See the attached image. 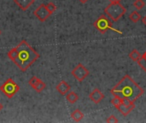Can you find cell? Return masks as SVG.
I'll return each mask as SVG.
<instances>
[{"label":"cell","mask_w":146,"mask_h":123,"mask_svg":"<svg viewBox=\"0 0 146 123\" xmlns=\"http://www.w3.org/2000/svg\"><path fill=\"white\" fill-rule=\"evenodd\" d=\"M113 96L120 97L121 99H127L134 103L144 94V89L140 87L130 75H125L111 90Z\"/></svg>","instance_id":"1"},{"label":"cell","mask_w":146,"mask_h":123,"mask_svg":"<svg viewBox=\"0 0 146 123\" xmlns=\"http://www.w3.org/2000/svg\"><path fill=\"white\" fill-rule=\"evenodd\" d=\"M17 57L14 61V63L22 72H26L27 68L39 58V54L30 46L26 41L22 40L16 46Z\"/></svg>","instance_id":"2"},{"label":"cell","mask_w":146,"mask_h":123,"mask_svg":"<svg viewBox=\"0 0 146 123\" xmlns=\"http://www.w3.org/2000/svg\"><path fill=\"white\" fill-rule=\"evenodd\" d=\"M126 8L119 3H111L109 4L105 9H104V13L111 19V21H117L118 20H120V18H121L125 13H126Z\"/></svg>","instance_id":"3"},{"label":"cell","mask_w":146,"mask_h":123,"mask_svg":"<svg viewBox=\"0 0 146 123\" xmlns=\"http://www.w3.org/2000/svg\"><path fill=\"white\" fill-rule=\"evenodd\" d=\"M93 26L95 27V28L98 31H99L103 34L105 33L108 30H113V31H115V32H116L118 33H122L121 31H118V30L113 28L111 21L104 15H102L96 21H94Z\"/></svg>","instance_id":"4"},{"label":"cell","mask_w":146,"mask_h":123,"mask_svg":"<svg viewBox=\"0 0 146 123\" xmlns=\"http://www.w3.org/2000/svg\"><path fill=\"white\" fill-rule=\"evenodd\" d=\"M19 90H20V86L12 79H8L0 86V91L9 99L12 98L14 95L19 92Z\"/></svg>","instance_id":"5"},{"label":"cell","mask_w":146,"mask_h":123,"mask_svg":"<svg viewBox=\"0 0 146 123\" xmlns=\"http://www.w3.org/2000/svg\"><path fill=\"white\" fill-rule=\"evenodd\" d=\"M72 75L80 82L83 81L88 75H89V71L88 69L81 63H79L71 72Z\"/></svg>","instance_id":"6"},{"label":"cell","mask_w":146,"mask_h":123,"mask_svg":"<svg viewBox=\"0 0 146 123\" xmlns=\"http://www.w3.org/2000/svg\"><path fill=\"white\" fill-rule=\"evenodd\" d=\"M33 15H34L40 21L44 22V21H45L49 18V16H50L51 14H50V13L48 11V9H46L45 4H40V5L36 9V10H34Z\"/></svg>","instance_id":"7"},{"label":"cell","mask_w":146,"mask_h":123,"mask_svg":"<svg viewBox=\"0 0 146 123\" xmlns=\"http://www.w3.org/2000/svg\"><path fill=\"white\" fill-rule=\"evenodd\" d=\"M89 98L94 103V104H99L104 98V95L102 93V92L98 89V88H95L89 95Z\"/></svg>","instance_id":"8"},{"label":"cell","mask_w":146,"mask_h":123,"mask_svg":"<svg viewBox=\"0 0 146 123\" xmlns=\"http://www.w3.org/2000/svg\"><path fill=\"white\" fill-rule=\"evenodd\" d=\"M124 116H127L128 114H130L134 109H135V104H134V103H132V104H128V105H126V104H121L117 108H116Z\"/></svg>","instance_id":"9"},{"label":"cell","mask_w":146,"mask_h":123,"mask_svg":"<svg viewBox=\"0 0 146 123\" xmlns=\"http://www.w3.org/2000/svg\"><path fill=\"white\" fill-rule=\"evenodd\" d=\"M56 89L57 90V92L62 95V96H66V94L70 92L71 86L65 81V80H62L61 82L58 83V85L56 86Z\"/></svg>","instance_id":"10"},{"label":"cell","mask_w":146,"mask_h":123,"mask_svg":"<svg viewBox=\"0 0 146 123\" xmlns=\"http://www.w3.org/2000/svg\"><path fill=\"white\" fill-rule=\"evenodd\" d=\"M14 2L18 5V7L21 10L26 11L30 8V6L33 3H34L35 0H14Z\"/></svg>","instance_id":"11"},{"label":"cell","mask_w":146,"mask_h":123,"mask_svg":"<svg viewBox=\"0 0 146 123\" xmlns=\"http://www.w3.org/2000/svg\"><path fill=\"white\" fill-rule=\"evenodd\" d=\"M66 99L70 104H75L79 100V95L74 92H68L66 94Z\"/></svg>","instance_id":"12"},{"label":"cell","mask_w":146,"mask_h":123,"mask_svg":"<svg viewBox=\"0 0 146 123\" xmlns=\"http://www.w3.org/2000/svg\"><path fill=\"white\" fill-rule=\"evenodd\" d=\"M71 117H72V119H73L74 122H80V121L83 119L84 114H83L80 110H75L71 114Z\"/></svg>","instance_id":"13"},{"label":"cell","mask_w":146,"mask_h":123,"mask_svg":"<svg viewBox=\"0 0 146 123\" xmlns=\"http://www.w3.org/2000/svg\"><path fill=\"white\" fill-rule=\"evenodd\" d=\"M141 57H142V55H141L137 50L132 51L130 52V54H129V57H130L133 61H134V62H138Z\"/></svg>","instance_id":"14"},{"label":"cell","mask_w":146,"mask_h":123,"mask_svg":"<svg viewBox=\"0 0 146 123\" xmlns=\"http://www.w3.org/2000/svg\"><path fill=\"white\" fill-rule=\"evenodd\" d=\"M129 19H130L133 22L136 23V22H138V21L141 19V15H140L138 11H133V12H132V13L130 14Z\"/></svg>","instance_id":"15"},{"label":"cell","mask_w":146,"mask_h":123,"mask_svg":"<svg viewBox=\"0 0 146 123\" xmlns=\"http://www.w3.org/2000/svg\"><path fill=\"white\" fill-rule=\"evenodd\" d=\"M45 83L44 81H42L41 80H38V82L37 83V85L33 87V89L37 92H41L42 91H44L45 89Z\"/></svg>","instance_id":"16"},{"label":"cell","mask_w":146,"mask_h":123,"mask_svg":"<svg viewBox=\"0 0 146 123\" xmlns=\"http://www.w3.org/2000/svg\"><path fill=\"white\" fill-rule=\"evenodd\" d=\"M8 57L11 60V61H15V59H16V57H17V49H16V47L15 48H13V49H11L9 52H8Z\"/></svg>","instance_id":"17"},{"label":"cell","mask_w":146,"mask_h":123,"mask_svg":"<svg viewBox=\"0 0 146 123\" xmlns=\"http://www.w3.org/2000/svg\"><path fill=\"white\" fill-rule=\"evenodd\" d=\"M145 5V3L144 0H136L134 3H133V6L138 9V10H140L142 9Z\"/></svg>","instance_id":"18"},{"label":"cell","mask_w":146,"mask_h":123,"mask_svg":"<svg viewBox=\"0 0 146 123\" xmlns=\"http://www.w3.org/2000/svg\"><path fill=\"white\" fill-rule=\"evenodd\" d=\"M115 98L111 100V104L115 107V108H117L121 103H122V99L120 98V97H117V96H114Z\"/></svg>","instance_id":"19"},{"label":"cell","mask_w":146,"mask_h":123,"mask_svg":"<svg viewBox=\"0 0 146 123\" xmlns=\"http://www.w3.org/2000/svg\"><path fill=\"white\" fill-rule=\"evenodd\" d=\"M138 63L140 66V68L146 72V59L143 56L139 58V60L138 61Z\"/></svg>","instance_id":"20"},{"label":"cell","mask_w":146,"mask_h":123,"mask_svg":"<svg viewBox=\"0 0 146 123\" xmlns=\"http://www.w3.org/2000/svg\"><path fill=\"white\" fill-rule=\"evenodd\" d=\"M45 6H46V9H48V11H49L50 14H53V13L56 11V6L53 3H47Z\"/></svg>","instance_id":"21"},{"label":"cell","mask_w":146,"mask_h":123,"mask_svg":"<svg viewBox=\"0 0 146 123\" xmlns=\"http://www.w3.org/2000/svg\"><path fill=\"white\" fill-rule=\"evenodd\" d=\"M38 80H39V79L38 78H37L36 76H33L30 80H29V81H28V84L33 88L36 85H37V83L38 82Z\"/></svg>","instance_id":"22"},{"label":"cell","mask_w":146,"mask_h":123,"mask_svg":"<svg viewBox=\"0 0 146 123\" xmlns=\"http://www.w3.org/2000/svg\"><path fill=\"white\" fill-rule=\"evenodd\" d=\"M106 122L109 123H111V122H118L119 121H118V119H117L115 116H110L107 119V121H106Z\"/></svg>","instance_id":"23"},{"label":"cell","mask_w":146,"mask_h":123,"mask_svg":"<svg viewBox=\"0 0 146 123\" xmlns=\"http://www.w3.org/2000/svg\"><path fill=\"white\" fill-rule=\"evenodd\" d=\"M110 2L111 3H119L121 2V0H110Z\"/></svg>","instance_id":"24"},{"label":"cell","mask_w":146,"mask_h":123,"mask_svg":"<svg viewBox=\"0 0 146 123\" xmlns=\"http://www.w3.org/2000/svg\"><path fill=\"white\" fill-rule=\"evenodd\" d=\"M142 21H143V23H144V24L146 26V15L144 16V18L142 19Z\"/></svg>","instance_id":"25"},{"label":"cell","mask_w":146,"mask_h":123,"mask_svg":"<svg viewBox=\"0 0 146 123\" xmlns=\"http://www.w3.org/2000/svg\"><path fill=\"white\" fill-rule=\"evenodd\" d=\"M79 1H80V2L81 3H86V2H87L88 0H79Z\"/></svg>","instance_id":"26"},{"label":"cell","mask_w":146,"mask_h":123,"mask_svg":"<svg viewBox=\"0 0 146 123\" xmlns=\"http://www.w3.org/2000/svg\"><path fill=\"white\" fill-rule=\"evenodd\" d=\"M2 110H3V104H2L0 103V111H1Z\"/></svg>","instance_id":"27"},{"label":"cell","mask_w":146,"mask_h":123,"mask_svg":"<svg viewBox=\"0 0 146 123\" xmlns=\"http://www.w3.org/2000/svg\"><path fill=\"white\" fill-rule=\"evenodd\" d=\"M142 56H143V57H144L146 59V51L144 53V54H143V55H142Z\"/></svg>","instance_id":"28"},{"label":"cell","mask_w":146,"mask_h":123,"mask_svg":"<svg viewBox=\"0 0 146 123\" xmlns=\"http://www.w3.org/2000/svg\"><path fill=\"white\" fill-rule=\"evenodd\" d=\"M0 34H1V30H0Z\"/></svg>","instance_id":"29"}]
</instances>
